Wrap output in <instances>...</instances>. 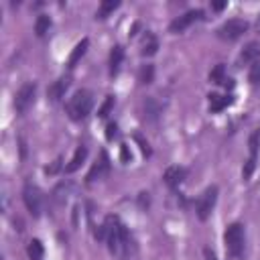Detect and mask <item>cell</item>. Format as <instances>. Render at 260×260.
<instances>
[{
	"label": "cell",
	"instance_id": "1",
	"mask_svg": "<svg viewBox=\"0 0 260 260\" xmlns=\"http://www.w3.org/2000/svg\"><path fill=\"white\" fill-rule=\"evenodd\" d=\"M106 244H108V250L112 254H120L122 250L128 248V232L124 228V223L116 217V215H108L106 221Z\"/></svg>",
	"mask_w": 260,
	"mask_h": 260
},
{
	"label": "cell",
	"instance_id": "2",
	"mask_svg": "<svg viewBox=\"0 0 260 260\" xmlns=\"http://www.w3.org/2000/svg\"><path fill=\"white\" fill-rule=\"evenodd\" d=\"M93 108V95L89 89H77L65 104V112L71 120H83Z\"/></svg>",
	"mask_w": 260,
	"mask_h": 260
},
{
	"label": "cell",
	"instance_id": "3",
	"mask_svg": "<svg viewBox=\"0 0 260 260\" xmlns=\"http://www.w3.org/2000/svg\"><path fill=\"white\" fill-rule=\"evenodd\" d=\"M223 242H225V250L230 256L238 258L242 252H244V244H246V232H244V225L242 223H230L225 228V234H223Z\"/></svg>",
	"mask_w": 260,
	"mask_h": 260
},
{
	"label": "cell",
	"instance_id": "4",
	"mask_svg": "<svg viewBox=\"0 0 260 260\" xmlns=\"http://www.w3.org/2000/svg\"><path fill=\"white\" fill-rule=\"evenodd\" d=\"M22 199H24V205L30 211L32 217H39L45 211V195L37 185L26 183L24 189H22Z\"/></svg>",
	"mask_w": 260,
	"mask_h": 260
},
{
	"label": "cell",
	"instance_id": "5",
	"mask_svg": "<svg viewBox=\"0 0 260 260\" xmlns=\"http://www.w3.org/2000/svg\"><path fill=\"white\" fill-rule=\"evenodd\" d=\"M35 95H37V83L35 81L24 83L16 91V95H14V110H16V114H26L28 108L35 104Z\"/></svg>",
	"mask_w": 260,
	"mask_h": 260
},
{
	"label": "cell",
	"instance_id": "6",
	"mask_svg": "<svg viewBox=\"0 0 260 260\" xmlns=\"http://www.w3.org/2000/svg\"><path fill=\"white\" fill-rule=\"evenodd\" d=\"M215 201H217V187L211 185V187H207V189L199 195V199H197V205H195L197 217L205 221V219L211 215V211H213V207H215Z\"/></svg>",
	"mask_w": 260,
	"mask_h": 260
},
{
	"label": "cell",
	"instance_id": "7",
	"mask_svg": "<svg viewBox=\"0 0 260 260\" xmlns=\"http://www.w3.org/2000/svg\"><path fill=\"white\" fill-rule=\"evenodd\" d=\"M248 30V22L244 18H230L217 28V37L223 41H236Z\"/></svg>",
	"mask_w": 260,
	"mask_h": 260
},
{
	"label": "cell",
	"instance_id": "8",
	"mask_svg": "<svg viewBox=\"0 0 260 260\" xmlns=\"http://www.w3.org/2000/svg\"><path fill=\"white\" fill-rule=\"evenodd\" d=\"M203 18V10L201 8H195V10H187L185 14H181V16H177L171 24H169V30L173 32V35H179V32H183L185 28H189L193 22H197V20H201Z\"/></svg>",
	"mask_w": 260,
	"mask_h": 260
},
{
	"label": "cell",
	"instance_id": "9",
	"mask_svg": "<svg viewBox=\"0 0 260 260\" xmlns=\"http://www.w3.org/2000/svg\"><path fill=\"white\" fill-rule=\"evenodd\" d=\"M108 173H110V158H108V154L102 150V152H100V158H95V162L91 165V169H89L85 181H87V183L100 181V179H104Z\"/></svg>",
	"mask_w": 260,
	"mask_h": 260
},
{
	"label": "cell",
	"instance_id": "10",
	"mask_svg": "<svg viewBox=\"0 0 260 260\" xmlns=\"http://www.w3.org/2000/svg\"><path fill=\"white\" fill-rule=\"evenodd\" d=\"M69 85H71V77H69V75H63V77H59L57 81H53L51 87L47 89L49 102H53V104L61 102V100L65 98V91L69 89Z\"/></svg>",
	"mask_w": 260,
	"mask_h": 260
},
{
	"label": "cell",
	"instance_id": "11",
	"mask_svg": "<svg viewBox=\"0 0 260 260\" xmlns=\"http://www.w3.org/2000/svg\"><path fill=\"white\" fill-rule=\"evenodd\" d=\"M185 177H187V169H185V167H179V165L169 167V169L165 171V175H162L165 183H167L171 189H177V187L185 181Z\"/></svg>",
	"mask_w": 260,
	"mask_h": 260
},
{
	"label": "cell",
	"instance_id": "12",
	"mask_svg": "<svg viewBox=\"0 0 260 260\" xmlns=\"http://www.w3.org/2000/svg\"><path fill=\"white\" fill-rule=\"evenodd\" d=\"M254 61H260V43L258 41H250L240 53V63H254Z\"/></svg>",
	"mask_w": 260,
	"mask_h": 260
},
{
	"label": "cell",
	"instance_id": "13",
	"mask_svg": "<svg viewBox=\"0 0 260 260\" xmlns=\"http://www.w3.org/2000/svg\"><path fill=\"white\" fill-rule=\"evenodd\" d=\"M122 61H124V49L120 45H114L112 51H110V75H118L120 67H122Z\"/></svg>",
	"mask_w": 260,
	"mask_h": 260
},
{
	"label": "cell",
	"instance_id": "14",
	"mask_svg": "<svg viewBox=\"0 0 260 260\" xmlns=\"http://www.w3.org/2000/svg\"><path fill=\"white\" fill-rule=\"evenodd\" d=\"M87 158V146L85 144H81V146H77V150H75V154L71 156V160L65 165V173H75L79 167H81V162Z\"/></svg>",
	"mask_w": 260,
	"mask_h": 260
},
{
	"label": "cell",
	"instance_id": "15",
	"mask_svg": "<svg viewBox=\"0 0 260 260\" xmlns=\"http://www.w3.org/2000/svg\"><path fill=\"white\" fill-rule=\"evenodd\" d=\"M234 102L232 95H219V93H209V112H221Z\"/></svg>",
	"mask_w": 260,
	"mask_h": 260
},
{
	"label": "cell",
	"instance_id": "16",
	"mask_svg": "<svg viewBox=\"0 0 260 260\" xmlns=\"http://www.w3.org/2000/svg\"><path fill=\"white\" fill-rule=\"evenodd\" d=\"M156 49H158L156 37H154L152 32H146L144 39H142V45H140V53H142L144 57H152V55L156 53Z\"/></svg>",
	"mask_w": 260,
	"mask_h": 260
},
{
	"label": "cell",
	"instance_id": "17",
	"mask_svg": "<svg viewBox=\"0 0 260 260\" xmlns=\"http://www.w3.org/2000/svg\"><path fill=\"white\" fill-rule=\"evenodd\" d=\"M87 47H89V39H81V41L73 47V51H71V55H69V61H67V67H75V63L85 55Z\"/></svg>",
	"mask_w": 260,
	"mask_h": 260
},
{
	"label": "cell",
	"instance_id": "18",
	"mask_svg": "<svg viewBox=\"0 0 260 260\" xmlns=\"http://www.w3.org/2000/svg\"><path fill=\"white\" fill-rule=\"evenodd\" d=\"M209 79H211L213 83H221V85H225V87H234V81H232L230 77H225V67H223L221 63L213 67V71L209 73Z\"/></svg>",
	"mask_w": 260,
	"mask_h": 260
},
{
	"label": "cell",
	"instance_id": "19",
	"mask_svg": "<svg viewBox=\"0 0 260 260\" xmlns=\"http://www.w3.org/2000/svg\"><path fill=\"white\" fill-rule=\"evenodd\" d=\"M26 254L30 260H43L45 258V248L41 244V240H30L26 246Z\"/></svg>",
	"mask_w": 260,
	"mask_h": 260
},
{
	"label": "cell",
	"instance_id": "20",
	"mask_svg": "<svg viewBox=\"0 0 260 260\" xmlns=\"http://www.w3.org/2000/svg\"><path fill=\"white\" fill-rule=\"evenodd\" d=\"M160 104L154 100V98H146L144 100V116L146 118H150V120H156L158 118V114H160Z\"/></svg>",
	"mask_w": 260,
	"mask_h": 260
},
{
	"label": "cell",
	"instance_id": "21",
	"mask_svg": "<svg viewBox=\"0 0 260 260\" xmlns=\"http://www.w3.org/2000/svg\"><path fill=\"white\" fill-rule=\"evenodd\" d=\"M118 6H120V0H104V2L98 6L95 18H106V16H108L110 12H114Z\"/></svg>",
	"mask_w": 260,
	"mask_h": 260
},
{
	"label": "cell",
	"instance_id": "22",
	"mask_svg": "<svg viewBox=\"0 0 260 260\" xmlns=\"http://www.w3.org/2000/svg\"><path fill=\"white\" fill-rule=\"evenodd\" d=\"M49 28H51V16L39 14V16H37V22H35V32H37L39 37H43V35L49 32Z\"/></svg>",
	"mask_w": 260,
	"mask_h": 260
},
{
	"label": "cell",
	"instance_id": "23",
	"mask_svg": "<svg viewBox=\"0 0 260 260\" xmlns=\"http://www.w3.org/2000/svg\"><path fill=\"white\" fill-rule=\"evenodd\" d=\"M248 146H250V156L256 158V156H258V148H260V128H256V130L250 134Z\"/></svg>",
	"mask_w": 260,
	"mask_h": 260
},
{
	"label": "cell",
	"instance_id": "24",
	"mask_svg": "<svg viewBox=\"0 0 260 260\" xmlns=\"http://www.w3.org/2000/svg\"><path fill=\"white\" fill-rule=\"evenodd\" d=\"M154 75V67L152 65H142L140 69V83H150Z\"/></svg>",
	"mask_w": 260,
	"mask_h": 260
},
{
	"label": "cell",
	"instance_id": "25",
	"mask_svg": "<svg viewBox=\"0 0 260 260\" xmlns=\"http://www.w3.org/2000/svg\"><path fill=\"white\" fill-rule=\"evenodd\" d=\"M112 108H114V98H112V95H108V98L104 100L102 108L98 110V116H100V118H106V116L112 112Z\"/></svg>",
	"mask_w": 260,
	"mask_h": 260
},
{
	"label": "cell",
	"instance_id": "26",
	"mask_svg": "<svg viewBox=\"0 0 260 260\" xmlns=\"http://www.w3.org/2000/svg\"><path fill=\"white\" fill-rule=\"evenodd\" d=\"M250 81L256 85V83H260V61H254L252 65H250Z\"/></svg>",
	"mask_w": 260,
	"mask_h": 260
},
{
	"label": "cell",
	"instance_id": "27",
	"mask_svg": "<svg viewBox=\"0 0 260 260\" xmlns=\"http://www.w3.org/2000/svg\"><path fill=\"white\" fill-rule=\"evenodd\" d=\"M254 167H256V158H248L246 160V167H244V171H242V175H244V179H250V175L254 173Z\"/></svg>",
	"mask_w": 260,
	"mask_h": 260
},
{
	"label": "cell",
	"instance_id": "28",
	"mask_svg": "<svg viewBox=\"0 0 260 260\" xmlns=\"http://www.w3.org/2000/svg\"><path fill=\"white\" fill-rule=\"evenodd\" d=\"M116 136H118V124L116 122H110L108 128H106V138L108 140H114Z\"/></svg>",
	"mask_w": 260,
	"mask_h": 260
},
{
	"label": "cell",
	"instance_id": "29",
	"mask_svg": "<svg viewBox=\"0 0 260 260\" xmlns=\"http://www.w3.org/2000/svg\"><path fill=\"white\" fill-rule=\"evenodd\" d=\"M59 169H61V156H59V158H55V160H53V165L45 169V173H47V175H55Z\"/></svg>",
	"mask_w": 260,
	"mask_h": 260
},
{
	"label": "cell",
	"instance_id": "30",
	"mask_svg": "<svg viewBox=\"0 0 260 260\" xmlns=\"http://www.w3.org/2000/svg\"><path fill=\"white\" fill-rule=\"evenodd\" d=\"M130 158H132V154L128 152V146L122 144V160H124V162H130Z\"/></svg>",
	"mask_w": 260,
	"mask_h": 260
},
{
	"label": "cell",
	"instance_id": "31",
	"mask_svg": "<svg viewBox=\"0 0 260 260\" xmlns=\"http://www.w3.org/2000/svg\"><path fill=\"white\" fill-rule=\"evenodd\" d=\"M225 6H228V2H213V4H211L213 10H223Z\"/></svg>",
	"mask_w": 260,
	"mask_h": 260
},
{
	"label": "cell",
	"instance_id": "32",
	"mask_svg": "<svg viewBox=\"0 0 260 260\" xmlns=\"http://www.w3.org/2000/svg\"><path fill=\"white\" fill-rule=\"evenodd\" d=\"M203 254H205V260H217V258H215V254H213L209 248H205V250H203Z\"/></svg>",
	"mask_w": 260,
	"mask_h": 260
},
{
	"label": "cell",
	"instance_id": "33",
	"mask_svg": "<svg viewBox=\"0 0 260 260\" xmlns=\"http://www.w3.org/2000/svg\"><path fill=\"white\" fill-rule=\"evenodd\" d=\"M256 26H258V30H260V16H258V22H256Z\"/></svg>",
	"mask_w": 260,
	"mask_h": 260
}]
</instances>
